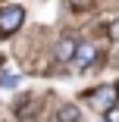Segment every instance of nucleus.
<instances>
[{"label": "nucleus", "instance_id": "nucleus-1", "mask_svg": "<svg viewBox=\"0 0 119 122\" xmlns=\"http://www.w3.org/2000/svg\"><path fill=\"white\" fill-rule=\"evenodd\" d=\"M22 19H25V10H22V6H3V10H0V35L6 38V35L19 31Z\"/></svg>", "mask_w": 119, "mask_h": 122}, {"label": "nucleus", "instance_id": "nucleus-2", "mask_svg": "<svg viewBox=\"0 0 119 122\" xmlns=\"http://www.w3.org/2000/svg\"><path fill=\"white\" fill-rule=\"evenodd\" d=\"M116 100H119V97H116L113 88H97V91L88 97V103H91L94 110H100V113H107L110 107H116Z\"/></svg>", "mask_w": 119, "mask_h": 122}, {"label": "nucleus", "instance_id": "nucleus-3", "mask_svg": "<svg viewBox=\"0 0 119 122\" xmlns=\"http://www.w3.org/2000/svg\"><path fill=\"white\" fill-rule=\"evenodd\" d=\"M94 56H97V47L94 44H75V53H72L75 66H91Z\"/></svg>", "mask_w": 119, "mask_h": 122}, {"label": "nucleus", "instance_id": "nucleus-4", "mask_svg": "<svg viewBox=\"0 0 119 122\" xmlns=\"http://www.w3.org/2000/svg\"><path fill=\"white\" fill-rule=\"evenodd\" d=\"M75 44H78V41H72V38H63V41H57V47H53L57 60H60V63L72 60V53H75Z\"/></svg>", "mask_w": 119, "mask_h": 122}, {"label": "nucleus", "instance_id": "nucleus-5", "mask_svg": "<svg viewBox=\"0 0 119 122\" xmlns=\"http://www.w3.org/2000/svg\"><path fill=\"white\" fill-rule=\"evenodd\" d=\"M78 119H82V113H78L75 103H63L60 107V122H78Z\"/></svg>", "mask_w": 119, "mask_h": 122}, {"label": "nucleus", "instance_id": "nucleus-6", "mask_svg": "<svg viewBox=\"0 0 119 122\" xmlns=\"http://www.w3.org/2000/svg\"><path fill=\"white\" fill-rule=\"evenodd\" d=\"M110 38H113V41H119V19H113V22H110Z\"/></svg>", "mask_w": 119, "mask_h": 122}, {"label": "nucleus", "instance_id": "nucleus-7", "mask_svg": "<svg viewBox=\"0 0 119 122\" xmlns=\"http://www.w3.org/2000/svg\"><path fill=\"white\" fill-rule=\"evenodd\" d=\"M107 122H119V110H116V107L107 110Z\"/></svg>", "mask_w": 119, "mask_h": 122}, {"label": "nucleus", "instance_id": "nucleus-8", "mask_svg": "<svg viewBox=\"0 0 119 122\" xmlns=\"http://www.w3.org/2000/svg\"><path fill=\"white\" fill-rule=\"evenodd\" d=\"M113 91H116V97H119V85H116V88H113Z\"/></svg>", "mask_w": 119, "mask_h": 122}]
</instances>
